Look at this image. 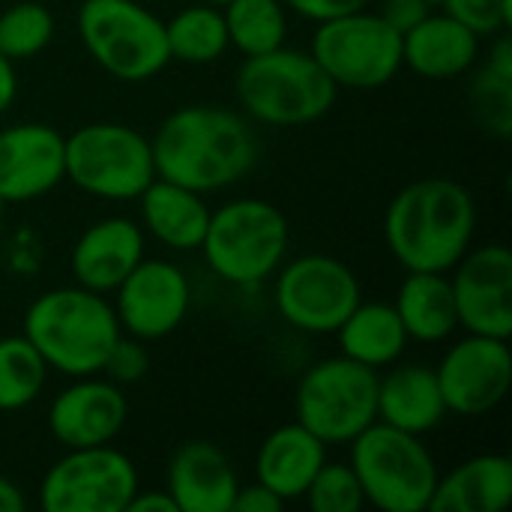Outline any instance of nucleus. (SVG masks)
I'll return each instance as SVG.
<instances>
[{
    "mask_svg": "<svg viewBox=\"0 0 512 512\" xmlns=\"http://www.w3.org/2000/svg\"><path fill=\"white\" fill-rule=\"evenodd\" d=\"M156 177L201 195L240 183L261 156L258 135L243 111L222 105H183L150 138Z\"/></svg>",
    "mask_w": 512,
    "mask_h": 512,
    "instance_id": "obj_1",
    "label": "nucleus"
},
{
    "mask_svg": "<svg viewBox=\"0 0 512 512\" xmlns=\"http://www.w3.org/2000/svg\"><path fill=\"white\" fill-rule=\"evenodd\" d=\"M477 201L453 177H423L393 195L384 213V240L405 270L450 273L471 249Z\"/></svg>",
    "mask_w": 512,
    "mask_h": 512,
    "instance_id": "obj_2",
    "label": "nucleus"
},
{
    "mask_svg": "<svg viewBox=\"0 0 512 512\" xmlns=\"http://www.w3.org/2000/svg\"><path fill=\"white\" fill-rule=\"evenodd\" d=\"M21 333L33 342L48 369H57L66 378L99 375L108 351L123 336L117 312L105 294L81 285L39 294L24 312Z\"/></svg>",
    "mask_w": 512,
    "mask_h": 512,
    "instance_id": "obj_3",
    "label": "nucleus"
},
{
    "mask_svg": "<svg viewBox=\"0 0 512 512\" xmlns=\"http://www.w3.org/2000/svg\"><path fill=\"white\" fill-rule=\"evenodd\" d=\"M234 93L249 120L288 129L321 120L333 108L339 87L309 51L279 45L240 63Z\"/></svg>",
    "mask_w": 512,
    "mask_h": 512,
    "instance_id": "obj_4",
    "label": "nucleus"
},
{
    "mask_svg": "<svg viewBox=\"0 0 512 512\" xmlns=\"http://www.w3.org/2000/svg\"><path fill=\"white\" fill-rule=\"evenodd\" d=\"M291 243L288 219L264 198H237L210 210L201 240L207 267L228 285H261L285 261Z\"/></svg>",
    "mask_w": 512,
    "mask_h": 512,
    "instance_id": "obj_5",
    "label": "nucleus"
},
{
    "mask_svg": "<svg viewBox=\"0 0 512 512\" xmlns=\"http://www.w3.org/2000/svg\"><path fill=\"white\" fill-rule=\"evenodd\" d=\"M348 447L366 504L381 512L429 510L441 471L420 435L375 420Z\"/></svg>",
    "mask_w": 512,
    "mask_h": 512,
    "instance_id": "obj_6",
    "label": "nucleus"
},
{
    "mask_svg": "<svg viewBox=\"0 0 512 512\" xmlns=\"http://www.w3.org/2000/svg\"><path fill=\"white\" fill-rule=\"evenodd\" d=\"M78 36L93 63L117 81L141 84L171 63L165 21L138 0H84Z\"/></svg>",
    "mask_w": 512,
    "mask_h": 512,
    "instance_id": "obj_7",
    "label": "nucleus"
},
{
    "mask_svg": "<svg viewBox=\"0 0 512 512\" xmlns=\"http://www.w3.org/2000/svg\"><path fill=\"white\" fill-rule=\"evenodd\" d=\"M63 174L84 195L135 201L156 180L150 138L126 123H87L66 135Z\"/></svg>",
    "mask_w": 512,
    "mask_h": 512,
    "instance_id": "obj_8",
    "label": "nucleus"
},
{
    "mask_svg": "<svg viewBox=\"0 0 512 512\" xmlns=\"http://www.w3.org/2000/svg\"><path fill=\"white\" fill-rule=\"evenodd\" d=\"M297 423L327 447L351 444L378 420V372L348 357L312 363L294 393Z\"/></svg>",
    "mask_w": 512,
    "mask_h": 512,
    "instance_id": "obj_9",
    "label": "nucleus"
},
{
    "mask_svg": "<svg viewBox=\"0 0 512 512\" xmlns=\"http://www.w3.org/2000/svg\"><path fill=\"white\" fill-rule=\"evenodd\" d=\"M309 54L345 90H378L402 69V33L369 6L315 21Z\"/></svg>",
    "mask_w": 512,
    "mask_h": 512,
    "instance_id": "obj_10",
    "label": "nucleus"
},
{
    "mask_svg": "<svg viewBox=\"0 0 512 512\" xmlns=\"http://www.w3.org/2000/svg\"><path fill=\"white\" fill-rule=\"evenodd\" d=\"M363 300V288L357 273L321 252L300 255L294 261H282L276 270L273 303L279 318L309 336H330L342 327L351 309Z\"/></svg>",
    "mask_w": 512,
    "mask_h": 512,
    "instance_id": "obj_11",
    "label": "nucleus"
},
{
    "mask_svg": "<svg viewBox=\"0 0 512 512\" xmlns=\"http://www.w3.org/2000/svg\"><path fill=\"white\" fill-rule=\"evenodd\" d=\"M141 489L135 462L111 444L66 450L39 483L45 512H126Z\"/></svg>",
    "mask_w": 512,
    "mask_h": 512,
    "instance_id": "obj_12",
    "label": "nucleus"
},
{
    "mask_svg": "<svg viewBox=\"0 0 512 512\" xmlns=\"http://www.w3.org/2000/svg\"><path fill=\"white\" fill-rule=\"evenodd\" d=\"M441 396L450 414L483 417L495 411L512 384V351L507 339L468 333L447 348L435 366Z\"/></svg>",
    "mask_w": 512,
    "mask_h": 512,
    "instance_id": "obj_13",
    "label": "nucleus"
},
{
    "mask_svg": "<svg viewBox=\"0 0 512 512\" xmlns=\"http://www.w3.org/2000/svg\"><path fill=\"white\" fill-rule=\"evenodd\" d=\"M189 303L192 285L174 261L141 258V264L117 285L111 306L126 336L159 342L186 321Z\"/></svg>",
    "mask_w": 512,
    "mask_h": 512,
    "instance_id": "obj_14",
    "label": "nucleus"
},
{
    "mask_svg": "<svg viewBox=\"0 0 512 512\" xmlns=\"http://www.w3.org/2000/svg\"><path fill=\"white\" fill-rule=\"evenodd\" d=\"M459 327L477 336H512V252L504 243L468 249L450 270Z\"/></svg>",
    "mask_w": 512,
    "mask_h": 512,
    "instance_id": "obj_15",
    "label": "nucleus"
},
{
    "mask_svg": "<svg viewBox=\"0 0 512 512\" xmlns=\"http://www.w3.org/2000/svg\"><path fill=\"white\" fill-rule=\"evenodd\" d=\"M129 420V399L120 384L96 375L75 378L48 408V432L66 450L111 444Z\"/></svg>",
    "mask_w": 512,
    "mask_h": 512,
    "instance_id": "obj_16",
    "label": "nucleus"
},
{
    "mask_svg": "<svg viewBox=\"0 0 512 512\" xmlns=\"http://www.w3.org/2000/svg\"><path fill=\"white\" fill-rule=\"evenodd\" d=\"M66 135L48 123H15L0 129V201L24 204L57 189L63 174Z\"/></svg>",
    "mask_w": 512,
    "mask_h": 512,
    "instance_id": "obj_17",
    "label": "nucleus"
},
{
    "mask_svg": "<svg viewBox=\"0 0 512 512\" xmlns=\"http://www.w3.org/2000/svg\"><path fill=\"white\" fill-rule=\"evenodd\" d=\"M144 228L126 216H105L93 222L72 246L69 255V273L75 285L96 291V294H114L117 285L141 264L144 258Z\"/></svg>",
    "mask_w": 512,
    "mask_h": 512,
    "instance_id": "obj_18",
    "label": "nucleus"
},
{
    "mask_svg": "<svg viewBox=\"0 0 512 512\" xmlns=\"http://www.w3.org/2000/svg\"><path fill=\"white\" fill-rule=\"evenodd\" d=\"M237 471L228 453L213 441H186L174 450L165 474V492L177 512H231Z\"/></svg>",
    "mask_w": 512,
    "mask_h": 512,
    "instance_id": "obj_19",
    "label": "nucleus"
},
{
    "mask_svg": "<svg viewBox=\"0 0 512 512\" xmlns=\"http://www.w3.org/2000/svg\"><path fill=\"white\" fill-rule=\"evenodd\" d=\"M480 57V36L453 15L429 12L420 24L402 33V66L429 81L465 75Z\"/></svg>",
    "mask_w": 512,
    "mask_h": 512,
    "instance_id": "obj_20",
    "label": "nucleus"
},
{
    "mask_svg": "<svg viewBox=\"0 0 512 512\" xmlns=\"http://www.w3.org/2000/svg\"><path fill=\"white\" fill-rule=\"evenodd\" d=\"M387 369V375H378V423L420 438L435 432L450 414L435 369L399 360Z\"/></svg>",
    "mask_w": 512,
    "mask_h": 512,
    "instance_id": "obj_21",
    "label": "nucleus"
},
{
    "mask_svg": "<svg viewBox=\"0 0 512 512\" xmlns=\"http://www.w3.org/2000/svg\"><path fill=\"white\" fill-rule=\"evenodd\" d=\"M324 462L327 444L294 420L273 429L261 441L255 456V480L273 495H279L285 504L300 501Z\"/></svg>",
    "mask_w": 512,
    "mask_h": 512,
    "instance_id": "obj_22",
    "label": "nucleus"
},
{
    "mask_svg": "<svg viewBox=\"0 0 512 512\" xmlns=\"http://www.w3.org/2000/svg\"><path fill=\"white\" fill-rule=\"evenodd\" d=\"M512 501V459L480 453L438 477L429 512H501Z\"/></svg>",
    "mask_w": 512,
    "mask_h": 512,
    "instance_id": "obj_23",
    "label": "nucleus"
},
{
    "mask_svg": "<svg viewBox=\"0 0 512 512\" xmlns=\"http://www.w3.org/2000/svg\"><path fill=\"white\" fill-rule=\"evenodd\" d=\"M141 228L162 246L177 252H195L204 240L210 207L201 192L156 177L138 198Z\"/></svg>",
    "mask_w": 512,
    "mask_h": 512,
    "instance_id": "obj_24",
    "label": "nucleus"
},
{
    "mask_svg": "<svg viewBox=\"0 0 512 512\" xmlns=\"http://www.w3.org/2000/svg\"><path fill=\"white\" fill-rule=\"evenodd\" d=\"M336 339L342 357L363 363L375 372L402 360L411 342L396 306L384 300H360L336 330Z\"/></svg>",
    "mask_w": 512,
    "mask_h": 512,
    "instance_id": "obj_25",
    "label": "nucleus"
},
{
    "mask_svg": "<svg viewBox=\"0 0 512 512\" xmlns=\"http://www.w3.org/2000/svg\"><path fill=\"white\" fill-rule=\"evenodd\" d=\"M408 339L423 345H438L459 330L456 297L447 273L408 270L393 300Z\"/></svg>",
    "mask_w": 512,
    "mask_h": 512,
    "instance_id": "obj_26",
    "label": "nucleus"
},
{
    "mask_svg": "<svg viewBox=\"0 0 512 512\" xmlns=\"http://www.w3.org/2000/svg\"><path fill=\"white\" fill-rule=\"evenodd\" d=\"M165 39H168L171 60H180L189 66L216 63L231 48L222 9L207 6V3L186 6L177 15H171L165 21Z\"/></svg>",
    "mask_w": 512,
    "mask_h": 512,
    "instance_id": "obj_27",
    "label": "nucleus"
},
{
    "mask_svg": "<svg viewBox=\"0 0 512 512\" xmlns=\"http://www.w3.org/2000/svg\"><path fill=\"white\" fill-rule=\"evenodd\" d=\"M228 42L243 54H267L285 45L288 36V9L282 0H231L222 6Z\"/></svg>",
    "mask_w": 512,
    "mask_h": 512,
    "instance_id": "obj_28",
    "label": "nucleus"
},
{
    "mask_svg": "<svg viewBox=\"0 0 512 512\" xmlns=\"http://www.w3.org/2000/svg\"><path fill=\"white\" fill-rule=\"evenodd\" d=\"M48 363L33 342L18 336L0 339V411H21L33 405L48 381Z\"/></svg>",
    "mask_w": 512,
    "mask_h": 512,
    "instance_id": "obj_29",
    "label": "nucleus"
},
{
    "mask_svg": "<svg viewBox=\"0 0 512 512\" xmlns=\"http://www.w3.org/2000/svg\"><path fill=\"white\" fill-rule=\"evenodd\" d=\"M54 39V15L45 0H18L0 12V54L30 60L42 54Z\"/></svg>",
    "mask_w": 512,
    "mask_h": 512,
    "instance_id": "obj_30",
    "label": "nucleus"
},
{
    "mask_svg": "<svg viewBox=\"0 0 512 512\" xmlns=\"http://www.w3.org/2000/svg\"><path fill=\"white\" fill-rule=\"evenodd\" d=\"M303 501L312 512H360L366 507L360 480L345 462H324L312 477Z\"/></svg>",
    "mask_w": 512,
    "mask_h": 512,
    "instance_id": "obj_31",
    "label": "nucleus"
},
{
    "mask_svg": "<svg viewBox=\"0 0 512 512\" xmlns=\"http://www.w3.org/2000/svg\"><path fill=\"white\" fill-rule=\"evenodd\" d=\"M471 99H474V111L483 120V126L498 135V138H510L512 132V81L498 78L495 72L483 69L471 87Z\"/></svg>",
    "mask_w": 512,
    "mask_h": 512,
    "instance_id": "obj_32",
    "label": "nucleus"
},
{
    "mask_svg": "<svg viewBox=\"0 0 512 512\" xmlns=\"http://www.w3.org/2000/svg\"><path fill=\"white\" fill-rule=\"evenodd\" d=\"M441 9L474 30L480 39L498 36L512 24V0H444Z\"/></svg>",
    "mask_w": 512,
    "mask_h": 512,
    "instance_id": "obj_33",
    "label": "nucleus"
},
{
    "mask_svg": "<svg viewBox=\"0 0 512 512\" xmlns=\"http://www.w3.org/2000/svg\"><path fill=\"white\" fill-rule=\"evenodd\" d=\"M150 369V351H147V342L135 339V336H120L114 342V348L108 351L105 357V378L114 381V384H135L147 375Z\"/></svg>",
    "mask_w": 512,
    "mask_h": 512,
    "instance_id": "obj_34",
    "label": "nucleus"
},
{
    "mask_svg": "<svg viewBox=\"0 0 512 512\" xmlns=\"http://www.w3.org/2000/svg\"><path fill=\"white\" fill-rule=\"evenodd\" d=\"M282 3H285V9H294L297 15H303L309 21H324V18L369 6V0H282Z\"/></svg>",
    "mask_w": 512,
    "mask_h": 512,
    "instance_id": "obj_35",
    "label": "nucleus"
},
{
    "mask_svg": "<svg viewBox=\"0 0 512 512\" xmlns=\"http://www.w3.org/2000/svg\"><path fill=\"white\" fill-rule=\"evenodd\" d=\"M285 501L279 495H273L267 486H261L258 480L252 486H237L231 512H282Z\"/></svg>",
    "mask_w": 512,
    "mask_h": 512,
    "instance_id": "obj_36",
    "label": "nucleus"
},
{
    "mask_svg": "<svg viewBox=\"0 0 512 512\" xmlns=\"http://www.w3.org/2000/svg\"><path fill=\"white\" fill-rule=\"evenodd\" d=\"M429 12H432V9H429L426 0H384V9H381L384 21H387L390 27H396L399 33H405V30H411L414 24H420Z\"/></svg>",
    "mask_w": 512,
    "mask_h": 512,
    "instance_id": "obj_37",
    "label": "nucleus"
},
{
    "mask_svg": "<svg viewBox=\"0 0 512 512\" xmlns=\"http://www.w3.org/2000/svg\"><path fill=\"white\" fill-rule=\"evenodd\" d=\"M126 512H177L174 498L165 489H138L129 501Z\"/></svg>",
    "mask_w": 512,
    "mask_h": 512,
    "instance_id": "obj_38",
    "label": "nucleus"
},
{
    "mask_svg": "<svg viewBox=\"0 0 512 512\" xmlns=\"http://www.w3.org/2000/svg\"><path fill=\"white\" fill-rule=\"evenodd\" d=\"M489 72H495L498 78H507L512 81V39L510 33H498L492 48H489V63H486Z\"/></svg>",
    "mask_w": 512,
    "mask_h": 512,
    "instance_id": "obj_39",
    "label": "nucleus"
},
{
    "mask_svg": "<svg viewBox=\"0 0 512 512\" xmlns=\"http://www.w3.org/2000/svg\"><path fill=\"white\" fill-rule=\"evenodd\" d=\"M18 96V75H15V63L9 57L0 54V117L12 108Z\"/></svg>",
    "mask_w": 512,
    "mask_h": 512,
    "instance_id": "obj_40",
    "label": "nucleus"
},
{
    "mask_svg": "<svg viewBox=\"0 0 512 512\" xmlns=\"http://www.w3.org/2000/svg\"><path fill=\"white\" fill-rule=\"evenodd\" d=\"M27 510V495L21 492L18 483L0 474V512H24Z\"/></svg>",
    "mask_w": 512,
    "mask_h": 512,
    "instance_id": "obj_41",
    "label": "nucleus"
},
{
    "mask_svg": "<svg viewBox=\"0 0 512 512\" xmlns=\"http://www.w3.org/2000/svg\"><path fill=\"white\" fill-rule=\"evenodd\" d=\"M198 3H207V6H219V9H222V6H228L231 0H198Z\"/></svg>",
    "mask_w": 512,
    "mask_h": 512,
    "instance_id": "obj_42",
    "label": "nucleus"
},
{
    "mask_svg": "<svg viewBox=\"0 0 512 512\" xmlns=\"http://www.w3.org/2000/svg\"><path fill=\"white\" fill-rule=\"evenodd\" d=\"M429 3V9H441L444 6V0H426Z\"/></svg>",
    "mask_w": 512,
    "mask_h": 512,
    "instance_id": "obj_43",
    "label": "nucleus"
},
{
    "mask_svg": "<svg viewBox=\"0 0 512 512\" xmlns=\"http://www.w3.org/2000/svg\"><path fill=\"white\" fill-rule=\"evenodd\" d=\"M3 207H6V204H3V201H0V222H3Z\"/></svg>",
    "mask_w": 512,
    "mask_h": 512,
    "instance_id": "obj_44",
    "label": "nucleus"
}]
</instances>
